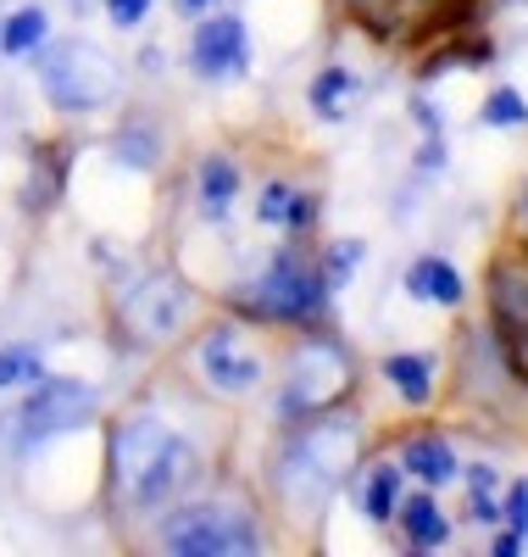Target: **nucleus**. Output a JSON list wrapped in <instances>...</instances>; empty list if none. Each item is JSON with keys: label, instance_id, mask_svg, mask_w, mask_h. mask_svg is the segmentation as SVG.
<instances>
[{"label": "nucleus", "instance_id": "1", "mask_svg": "<svg viewBox=\"0 0 528 557\" xmlns=\"http://www.w3.org/2000/svg\"><path fill=\"white\" fill-rule=\"evenodd\" d=\"M228 469V424L223 407L184 385L162 362V374L128 391L101 418V474L95 502L106 524L134 546L167 507L196 496Z\"/></svg>", "mask_w": 528, "mask_h": 557}, {"label": "nucleus", "instance_id": "2", "mask_svg": "<svg viewBox=\"0 0 528 557\" xmlns=\"http://www.w3.org/2000/svg\"><path fill=\"white\" fill-rule=\"evenodd\" d=\"M378 435L384 430H373L362 401H345V407L301 418V424L267 430V446H262V462L251 480H256L267 513L278 524V541H290V546L317 541L334 502L345 496L356 462L378 446Z\"/></svg>", "mask_w": 528, "mask_h": 557}, {"label": "nucleus", "instance_id": "3", "mask_svg": "<svg viewBox=\"0 0 528 557\" xmlns=\"http://www.w3.org/2000/svg\"><path fill=\"white\" fill-rule=\"evenodd\" d=\"M101 312L106 341L123 357L167 362L184 346V335L212 312V290H201L173 257L112 251L101 257Z\"/></svg>", "mask_w": 528, "mask_h": 557}, {"label": "nucleus", "instance_id": "4", "mask_svg": "<svg viewBox=\"0 0 528 557\" xmlns=\"http://www.w3.org/2000/svg\"><path fill=\"white\" fill-rule=\"evenodd\" d=\"M134 546H151L162 557H267L284 541H278V524L267 513L256 480L223 469L212 485L167 507Z\"/></svg>", "mask_w": 528, "mask_h": 557}, {"label": "nucleus", "instance_id": "5", "mask_svg": "<svg viewBox=\"0 0 528 557\" xmlns=\"http://www.w3.org/2000/svg\"><path fill=\"white\" fill-rule=\"evenodd\" d=\"M362 391H367V362L340 330H334V318L290 330L273 346V385L262 396L267 430L301 424V418L345 407V401H362Z\"/></svg>", "mask_w": 528, "mask_h": 557}, {"label": "nucleus", "instance_id": "6", "mask_svg": "<svg viewBox=\"0 0 528 557\" xmlns=\"http://www.w3.org/2000/svg\"><path fill=\"white\" fill-rule=\"evenodd\" d=\"M273 346H278V335L256 330V323H246L239 312L212 301V312L184 335V346L167 357V368L184 385H196L206 401H217L223 412H239L267 396Z\"/></svg>", "mask_w": 528, "mask_h": 557}, {"label": "nucleus", "instance_id": "7", "mask_svg": "<svg viewBox=\"0 0 528 557\" xmlns=\"http://www.w3.org/2000/svg\"><path fill=\"white\" fill-rule=\"evenodd\" d=\"M212 301L267 335H290V330H306V323H328L340 296H334L328 273H323L317 240H278L246 278L212 290Z\"/></svg>", "mask_w": 528, "mask_h": 557}, {"label": "nucleus", "instance_id": "8", "mask_svg": "<svg viewBox=\"0 0 528 557\" xmlns=\"http://www.w3.org/2000/svg\"><path fill=\"white\" fill-rule=\"evenodd\" d=\"M34 89L62 123L112 117L128 101V62L89 34H51V45L28 62Z\"/></svg>", "mask_w": 528, "mask_h": 557}, {"label": "nucleus", "instance_id": "9", "mask_svg": "<svg viewBox=\"0 0 528 557\" xmlns=\"http://www.w3.org/2000/svg\"><path fill=\"white\" fill-rule=\"evenodd\" d=\"M112 396L84 380V374H45L39 385H28L23 396H12V407L0 412V446L12 451V462H34L45 451H56L73 435L101 430Z\"/></svg>", "mask_w": 528, "mask_h": 557}, {"label": "nucleus", "instance_id": "10", "mask_svg": "<svg viewBox=\"0 0 528 557\" xmlns=\"http://www.w3.org/2000/svg\"><path fill=\"white\" fill-rule=\"evenodd\" d=\"M184 73L206 84V89H234L256 73V34H251V17L234 12V7H217V12H201L184 34Z\"/></svg>", "mask_w": 528, "mask_h": 557}, {"label": "nucleus", "instance_id": "11", "mask_svg": "<svg viewBox=\"0 0 528 557\" xmlns=\"http://www.w3.org/2000/svg\"><path fill=\"white\" fill-rule=\"evenodd\" d=\"M251 223L273 240H317L323 228V184L301 178V173H262L251 184Z\"/></svg>", "mask_w": 528, "mask_h": 557}, {"label": "nucleus", "instance_id": "12", "mask_svg": "<svg viewBox=\"0 0 528 557\" xmlns=\"http://www.w3.org/2000/svg\"><path fill=\"white\" fill-rule=\"evenodd\" d=\"M189 212H196L201 228H228L239 218V207H246L251 196V173H246V157L228 151V146H206L189 157Z\"/></svg>", "mask_w": 528, "mask_h": 557}, {"label": "nucleus", "instance_id": "13", "mask_svg": "<svg viewBox=\"0 0 528 557\" xmlns=\"http://www.w3.org/2000/svg\"><path fill=\"white\" fill-rule=\"evenodd\" d=\"M373 380L384 385L401 412H440V401L451 396V362L440 346H395L373 362Z\"/></svg>", "mask_w": 528, "mask_h": 557}, {"label": "nucleus", "instance_id": "14", "mask_svg": "<svg viewBox=\"0 0 528 557\" xmlns=\"http://www.w3.org/2000/svg\"><path fill=\"white\" fill-rule=\"evenodd\" d=\"M101 151L117 173H134V178H162L173 168V128L156 107H134L123 101L106 139H101Z\"/></svg>", "mask_w": 528, "mask_h": 557}, {"label": "nucleus", "instance_id": "15", "mask_svg": "<svg viewBox=\"0 0 528 557\" xmlns=\"http://www.w3.org/2000/svg\"><path fill=\"white\" fill-rule=\"evenodd\" d=\"M384 446L395 451V462L406 469L412 485H423V491H456L462 485V446L445 424H435V412H417V424L395 430Z\"/></svg>", "mask_w": 528, "mask_h": 557}, {"label": "nucleus", "instance_id": "16", "mask_svg": "<svg viewBox=\"0 0 528 557\" xmlns=\"http://www.w3.org/2000/svg\"><path fill=\"white\" fill-rule=\"evenodd\" d=\"M406 491H412L406 469H401L395 451L384 446V435H378V446L356 462V474H351V485H345L351 507L362 513V524H367V530H390V524H395V513H401V502H406Z\"/></svg>", "mask_w": 528, "mask_h": 557}, {"label": "nucleus", "instance_id": "17", "mask_svg": "<svg viewBox=\"0 0 528 557\" xmlns=\"http://www.w3.org/2000/svg\"><path fill=\"white\" fill-rule=\"evenodd\" d=\"M401 290H406V301L435 307V312H467V307H473L467 273H462L445 251H417V257H406V268H401Z\"/></svg>", "mask_w": 528, "mask_h": 557}, {"label": "nucleus", "instance_id": "18", "mask_svg": "<svg viewBox=\"0 0 528 557\" xmlns=\"http://www.w3.org/2000/svg\"><path fill=\"white\" fill-rule=\"evenodd\" d=\"M456 513L445 507V491H423V485H412L406 491V502H401V513H395V524H390V535L406 546V552H445L451 541H456Z\"/></svg>", "mask_w": 528, "mask_h": 557}, {"label": "nucleus", "instance_id": "19", "mask_svg": "<svg viewBox=\"0 0 528 557\" xmlns=\"http://www.w3.org/2000/svg\"><path fill=\"white\" fill-rule=\"evenodd\" d=\"M67 178H73V139H39L28 168H23V212L28 218H51L67 201Z\"/></svg>", "mask_w": 528, "mask_h": 557}, {"label": "nucleus", "instance_id": "20", "mask_svg": "<svg viewBox=\"0 0 528 557\" xmlns=\"http://www.w3.org/2000/svg\"><path fill=\"white\" fill-rule=\"evenodd\" d=\"M356 101H362V73L345 67V62H323L306 78V112L317 123H345Z\"/></svg>", "mask_w": 528, "mask_h": 557}, {"label": "nucleus", "instance_id": "21", "mask_svg": "<svg viewBox=\"0 0 528 557\" xmlns=\"http://www.w3.org/2000/svg\"><path fill=\"white\" fill-rule=\"evenodd\" d=\"M51 34H56L51 7H39V0H23V7L0 12V62H34L51 45Z\"/></svg>", "mask_w": 528, "mask_h": 557}, {"label": "nucleus", "instance_id": "22", "mask_svg": "<svg viewBox=\"0 0 528 557\" xmlns=\"http://www.w3.org/2000/svg\"><path fill=\"white\" fill-rule=\"evenodd\" d=\"M45 374H51V351H45V341H0V396H23L28 385H39Z\"/></svg>", "mask_w": 528, "mask_h": 557}, {"label": "nucleus", "instance_id": "23", "mask_svg": "<svg viewBox=\"0 0 528 557\" xmlns=\"http://www.w3.org/2000/svg\"><path fill=\"white\" fill-rule=\"evenodd\" d=\"M495 557H523L528 552V474H506L501 485V530L490 535Z\"/></svg>", "mask_w": 528, "mask_h": 557}, {"label": "nucleus", "instance_id": "24", "mask_svg": "<svg viewBox=\"0 0 528 557\" xmlns=\"http://www.w3.org/2000/svg\"><path fill=\"white\" fill-rule=\"evenodd\" d=\"M478 128L490 134H523L528 128V96L517 84H495L485 101H478Z\"/></svg>", "mask_w": 528, "mask_h": 557}, {"label": "nucleus", "instance_id": "25", "mask_svg": "<svg viewBox=\"0 0 528 557\" xmlns=\"http://www.w3.org/2000/svg\"><path fill=\"white\" fill-rule=\"evenodd\" d=\"M317 257H323V273H328V285H334V296H340L351 278L362 273V262H367V240H356V235H340V240H317Z\"/></svg>", "mask_w": 528, "mask_h": 557}, {"label": "nucleus", "instance_id": "26", "mask_svg": "<svg viewBox=\"0 0 528 557\" xmlns=\"http://www.w3.org/2000/svg\"><path fill=\"white\" fill-rule=\"evenodd\" d=\"M456 524H467L478 535H495L501 530V491H462Z\"/></svg>", "mask_w": 528, "mask_h": 557}, {"label": "nucleus", "instance_id": "27", "mask_svg": "<svg viewBox=\"0 0 528 557\" xmlns=\"http://www.w3.org/2000/svg\"><path fill=\"white\" fill-rule=\"evenodd\" d=\"M95 7L112 23V34H146L156 17V0H95Z\"/></svg>", "mask_w": 528, "mask_h": 557}, {"label": "nucleus", "instance_id": "28", "mask_svg": "<svg viewBox=\"0 0 528 557\" xmlns=\"http://www.w3.org/2000/svg\"><path fill=\"white\" fill-rule=\"evenodd\" d=\"M139 73H146V78L167 73V51H162V45H146V51H139Z\"/></svg>", "mask_w": 528, "mask_h": 557}, {"label": "nucleus", "instance_id": "29", "mask_svg": "<svg viewBox=\"0 0 528 557\" xmlns=\"http://www.w3.org/2000/svg\"><path fill=\"white\" fill-rule=\"evenodd\" d=\"M217 7H228V0H173V12H178L184 23H196L201 12H217Z\"/></svg>", "mask_w": 528, "mask_h": 557}, {"label": "nucleus", "instance_id": "30", "mask_svg": "<svg viewBox=\"0 0 528 557\" xmlns=\"http://www.w3.org/2000/svg\"><path fill=\"white\" fill-rule=\"evenodd\" d=\"M89 7H95V0H67V12H73V17H89Z\"/></svg>", "mask_w": 528, "mask_h": 557}, {"label": "nucleus", "instance_id": "31", "mask_svg": "<svg viewBox=\"0 0 528 557\" xmlns=\"http://www.w3.org/2000/svg\"><path fill=\"white\" fill-rule=\"evenodd\" d=\"M523 246H528V190H523Z\"/></svg>", "mask_w": 528, "mask_h": 557}, {"label": "nucleus", "instance_id": "32", "mask_svg": "<svg viewBox=\"0 0 528 557\" xmlns=\"http://www.w3.org/2000/svg\"><path fill=\"white\" fill-rule=\"evenodd\" d=\"M517 7H528V0H517Z\"/></svg>", "mask_w": 528, "mask_h": 557}]
</instances>
